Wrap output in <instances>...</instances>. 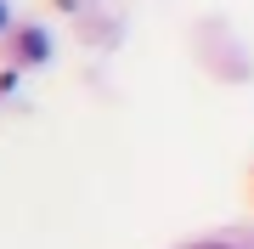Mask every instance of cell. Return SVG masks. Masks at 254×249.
Segmentation results:
<instances>
[{"label":"cell","instance_id":"1","mask_svg":"<svg viewBox=\"0 0 254 249\" xmlns=\"http://www.w3.org/2000/svg\"><path fill=\"white\" fill-rule=\"evenodd\" d=\"M0 23H6V6H0Z\"/></svg>","mask_w":254,"mask_h":249}]
</instances>
